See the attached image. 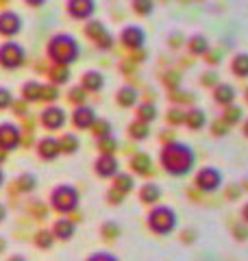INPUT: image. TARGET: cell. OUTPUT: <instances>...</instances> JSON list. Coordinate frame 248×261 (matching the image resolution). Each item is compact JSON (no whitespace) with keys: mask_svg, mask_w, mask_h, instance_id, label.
Returning <instances> with one entry per match:
<instances>
[{"mask_svg":"<svg viewBox=\"0 0 248 261\" xmlns=\"http://www.w3.org/2000/svg\"><path fill=\"white\" fill-rule=\"evenodd\" d=\"M13 94H11V89L9 87H0V111H5V109H11L13 107Z\"/></svg>","mask_w":248,"mask_h":261,"instance_id":"38","label":"cell"},{"mask_svg":"<svg viewBox=\"0 0 248 261\" xmlns=\"http://www.w3.org/2000/svg\"><path fill=\"white\" fill-rule=\"evenodd\" d=\"M57 98H59V87L48 83V85H41V100L46 102H55Z\"/></svg>","mask_w":248,"mask_h":261,"instance_id":"35","label":"cell"},{"mask_svg":"<svg viewBox=\"0 0 248 261\" xmlns=\"http://www.w3.org/2000/svg\"><path fill=\"white\" fill-rule=\"evenodd\" d=\"M7 261H27V257H22V255H13V257H9Z\"/></svg>","mask_w":248,"mask_h":261,"instance_id":"51","label":"cell"},{"mask_svg":"<svg viewBox=\"0 0 248 261\" xmlns=\"http://www.w3.org/2000/svg\"><path fill=\"white\" fill-rule=\"evenodd\" d=\"M207 39L203 35H194L192 39H189V50H192L194 55H205L207 53Z\"/></svg>","mask_w":248,"mask_h":261,"instance_id":"34","label":"cell"},{"mask_svg":"<svg viewBox=\"0 0 248 261\" xmlns=\"http://www.w3.org/2000/svg\"><path fill=\"white\" fill-rule=\"evenodd\" d=\"M3 183H5V172H3V168H0V187H3Z\"/></svg>","mask_w":248,"mask_h":261,"instance_id":"56","label":"cell"},{"mask_svg":"<svg viewBox=\"0 0 248 261\" xmlns=\"http://www.w3.org/2000/svg\"><path fill=\"white\" fill-rule=\"evenodd\" d=\"M59 146H61V152L65 154H74L79 148H81V140L74 133H63L59 137Z\"/></svg>","mask_w":248,"mask_h":261,"instance_id":"23","label":"cell"},{"mask_svg":"<svg viewBox=\"0 0 248 261\" xmlns=\"http://www.w3.org/2000/svg\"><path fill=\"white\" fill-rule=\"evenodd\" d=\"M194 161H196V154L192 150V146H187V144L170 142L161 150V166L165 168V172H170L175 176L187 174L194 168Z\"/></svg>","mask_w":248,"mask_h":261,"instance_id":"1","label":"cell"},{"mask_svg":"<svg viewBox=\"0 0 248 261\" xmlns=\"http://www.w3.org/2000/svg\"><path fill=\"white\" fill-rule=\"evenodd\" d=\"M213 96H216V102H220V105H229V107H231V102L235 100V87H233V85H229V83H222V85L216 87Z\"/></svg>","mask_w":248,"mask_h":261,"instance_id":"22","label":"cell"},{"mask_svg":"<svg viewBox=\"0 0 248 261\" xmlns=\"http://www.w3.org/2000/svg\"><path fill=\"white\" fill-rule=\"evenodd\" d=\"M96 111L92 107H87V105H81V107H77L72 111V124L81 128V130H85V128H92L96 124Z\"/></svg>","mask_w":248,"mask_h":261,"instance_id":"12","label":"cell"},{"mask_svg":"<svg viewBox=\"0 0 248 261\" xmlns=\"http://www.w3.org/2000/svg\"><path fill=\"white\" fill-rule=\"evenodd\" d=\"M46 57L53 61V65H65V68H70L81 57V46L77 42V37L70 35V33H57V35L48 39Z\"/></svg>","mask_w":248,"mask_h":261,"instance_id":"2","label":"cell"},{"mask_svg":"<svg viewBox=\"0 0 248 261\" xmlns=\"http://www.w3.org/2000/svg\"><path fill=\"white\" fill-rule=\"evenodd\" d=\"M29 5L31 7H41V5H44V0H29Z\"/></svg>","mask_w":248,"mask_h":261,"instance_id":"52","label":"cell"},{"mask_svg":"<svg viewBox=\"0 0 248 261\" xmlns=\"http://www.w3.org/2000/svg\"><path fill=\"white\" fill-rule=\"evenodd\" d=\"M235 238L237 240H246L248 238V228L246 226H235Z\"/></svg>","mask_w":248,"mask_h":261,"instance_id":"49","label":"cell"},{"mask_svg":"<svg viewBox=\"0 0 248 261\" xmlns=\"http://www.w3.org/2000/svg\"><path fill=\"white\" fill-rule=\"evenodd\" d=\"M133 9H135L139 15H151L153 9H155V5L151 3V0H135V3H133Z\"/></svg>","mask_w":248,"mask_h":261,"instance_id":"40","label":"cell"},{"mask_svg":"<svg viewBox=\"0 0 248 261\" xmlns=\"http://www.w3.org/2000/svg\"><path fill=\"white\" fill-rule=\"evenodd\" d=\"M53 235H55V240H61V242L72 240V235H74V222H72V220H68V218H59L53 224Z\"/></svg>","mask_w":248,"mask_h":261,"instance_id":"16","label":"cell"},{"mask_svg":"<svg viewBox=\"0 0 248 261\" xmlns=\"http://www.w3.org/2000/svg\"><path fill=\"white\" fill-rule=\"evenodd\" d=\"M33 211H35V216H37V218H41V220H44V218H46V214H48L46 207H44V205H39V202H35V205H33Z\"/></svg>","mask_w":248,"mask_h":261,"instance_id":"47","label":"cell"},{"mask_svg":"<svg viewBox=\"0 0 248 261\" xmlns=\"http://www.w3.org/2000/svg\"><path fill=\"white\" fill-rule=\"evenodd\" d=\"M65 122H68V113H65V109L59 107V105H48V107L39 113V124L46 130L63 128Z\"/></svg>","mask_w":248,"mask_h":261,"instance_id":"7","label":"cell"},{"mask_svg":"<svg viewBox=\"0 0 248 261\" xmlns=\"http://www.w3.org/2000/svg\"><path fill=\"white\" fill-rule=\"evenodd\" d=\"M92 133L98 137V140L111 137V124H109V120H96V124L92 126Z\"/></svg>","mask_w":248,"mask_h":261,"instance_id":"31","label":"cell"},{"mask_svg":"<svg viewBox=\"0 0 248 261\" xmlns=\"http://www.w3.org/2000/svg\"><path fill=\"white\" fill-rule=\"evenodd\" d=\"M15 187H18V192H22V194H31L37 187V176L31 172H24L15 178Z\"/></svg>","mask_w":248,"mask_h":261,"instance_id":"24","label":"cell"},{"mask_svg":"<svg viewBox=\"0 0 248 261\" xmlns=\"http://www.w3.org/2000/svg\"><path fill=\"white\" fill-rule=\"evenodd\" d=\"M68 100L72 105H77V107H81V105H85V100H87V92L81 85L79 87H72L70 92H68Z\"/></svg>","mask_w":248,"mask_h":261,"instance_id":"33","label":"cell"},{"mask_svg":"<svg viewBox=\"0 0 248 261\" xmlns=\"http://www.w3.org/2000/svg\"><path fill=\"white\" fill-rule=\"evenodd\" d=\"M113 190H118L122 194H129L131 190H133V176L131 174H118L115 176V183H113Z\"/></svg>","mask_w":248,"mask_h":261,"instance_id":"29","label":"cell"},{"mask_svg":"<svg viewBox=\"0 0 248 261\" xmlns=\"http://www.w3.org/2000/svg\"><path fill=\"white\" fill-rule=\"evenodd\" d=\"M148 226L157 235H168L177 228V214L170 207H155L148 214Z\"/></svg>","mask_w":248,"mask_h":261,"instance_id":"4","label":"cell"},{"mask_svg":"<svg viewBox=\"0 0 248 261\" xmlns=\"http://www.w3.org/2000/svg\"><path fill=\"white\" fill-rule=\"evenodd\" d=\"M94 170H96V174L103 176V178L118 176L120 174V163L115 157H111V154H101L94 163Z\"/></svg>","mask_w":248,"mask_h":261,"instance_id":"14","label":"cell"},{"mask_svg":"<svg viewBox=\"0 0 248 261\" xmlns=\"http://www.w3.org/2000/svg\"><path fill=\"white\" fill-rule=\"evenodd\" d=\"M148 124L146 122H139V120H135V122H131V126H129V135L133 137V140H137V142H142V140H146L148 137Z\"/></svg>","mask_w":248,"mask_h":261,"instance_id":"27","label":"cell"},{"mask_svg":"<svg viewBox=\"0 0 248 261\" xmlns=\"http://www.w3.org/2000/svg\"><path fill=\"white\" fill-rule=\"evenodd\" d=\"M216 72H207V74H203V85H216Z\"/></svg>","mask_w":248,"mask_h":261,"instance_id":"46","label":"cell"},{"mask_svg":"<svg viewBox=\"0 0 248 261\" xmlns=\"http://www.w3.org/2000/svg\"><path fill=\"white\" fill-rule=\"evenodd\" d=\"M81 87L85 89V92H101V89L105 87V76L101 74V72H96V70H89V72L83 74Z\"/></svg>","mask_w":248,"mask_h":261,"instance_id":"17","label":"cell"},{"mask_svg":"<svg viewBox=\"0 0 248 261\" xmlns=\"http://www.w3.org/2000/svg\"><path fill=\"white\" fill-rule=\"evenodd\" d=\"M79 200H81V194L72 185H57L51 192V207L55 211H59V214H72V211H77Z\"/></svg>","mask_w":248,"mask_h":261,"instance_id":"3","label":"cell"},{"mask_svg":"<svg viewBox=\"0 0 248 261\" xmlns=\"http://www.w3.org/2000/svg\"><path fill=\"white\" fill-rule=\"evenodd\" d=\"M137 98H139V94H137V89L133 87V85H124V87H120L118 89V96H115V100H118V105L120 107H133V105L137 102Z\"/></svg>","mask_w":248,"mask_h":261,"instance_id":"18","label":"cell"},{"mask_svg":"<svg viewBox=\"0 0 248 261\" xmlns=\"http://www.w3.org/2000/svg\"><path fill=\"white\" fill-rule=\"evenodd\" d=\"M87 261H120L115 255H111V252L107 250H101V252H94V255H89Z\"/></svg>","mask_w":248,"mask_h":261,"instance_id":"41","label":"cell"},{"mask_svg":"<svg viewBox=\"0 0 248 261\" xmlns=\"http://www.w3.org/2000/svg\"><path fill=\"white\" fill-rule=\"evenodd\" d=\"M5 218H7V207L3 205V202H0V222H3Z\"/></svg>","mask_w":248,"mask_h":261,"instance_id":"50","label":"cell"},{"mask_svg":"<svg viewBox=\"0 0 248 261\" xmlns=\"http://www.w3.org/2000/svg\"><path fill=\"white\" fill-rule=\"evenodd\" d=\"M233 72L237 76H248V55L242 53L233 59Z\"/></svg>","mask_w":248,"mask_h":261,"instance_id":"32","label":"cell"},{"mask_svg":"<svg viewBox=\"0 0 248 261\" xmlns=\"http://www.w3.org/2000/svg\"><path fill=\"white\" fill-rule=\"evenodd\" d=\"M7 159V152L5 150H0V166H3V161Z\"/></svg>","mask_w":248,"mask_h":261,"instance_id":"55","label":"cell"},{"mask_svg":"<svg viewBox=\"0 0 248 261\" xmlns=\"http://www.w3.org/2000/svg\"><path fill=\"white\" fill-rule=\"evenodd\" d=\"M144 39H146V33L137 27V24H129V27H124L122 33H120V42L131 48V50H139V48L144 46Z\"/></svg>","mask_w":248,"mask_h":261,"instance_id":"10","label":"cell"},{"mask_svg":"<svg viewBox=\"0 0 248 261\" xmlns=\"http://www.w3.org/2000/svg\"><path fill=\"white\" fill-rule=\"evenodd\" d=\"M122 198H124V194H122V192H118V190H109V202H113V205H120Z\"/></svg>","mask_w":248,"mask_h":261,"instance_id":"45","label":"cell"},{"mask_svg":"<svg viewBox=\"0 0 248 261\" xmlns=\"http://www.w3.org/2000/svg\"><path fill=\"white\" fill-rule=\"evenodd\" d=\"M98 150H101L103 154H111L118 150V142L113 140V137H105V140H98Z\"/></svg>","mask_w":248,"mask_h":261,"instance_id":"36","label":"cell"},{"mask_svg":"<svg viewBox=\"0 0 248 261\" xmlns=\"http://www.w3.org/2000/svg\"><path fill=\"white\" fill-rule=\"evenodd\" d=\"M213 133H216V135H227V133H229L227 124H222V122H216V124H213Z\"/></svg>","mask_w":248,"mask_h":261,"instance_id":"48","label":"cell"},{"mask_svg":"<svg viewBox=\"0 0 248 261\" xmlns=\"http://www.w3.org/2000/svg\"><path fill=\"white\" fill-rule=\"evenodd\" d=\"M22 31V18L20 13H15L11 9H7L0 13V35L7 37V42H9L11 37H15L18 33Z\"/></svg>","mask_w":248,"mask_h":261,"instance_id":"9","label":"cell"},{"mask_svg":"<svg viewBox=\"0 0 248 261\" xmlns=\"http://www.w3.org/2000/svg\"><path fill=\"white\" fill-rule=\"evenodd\" d=\"M242 216H244V220H246V222H248V202H246V205H244V211H242Z\"/></svg>","mask_w":248,"mask_h":261,"instance_id":"53","label":"cell"},{"mask_svg":"<svg viewBox=\"0 0 248 261\" xmlns=\"http://www.w3.org/2000/svg\"><path fill=\"white\" fill-rule=\"evenodd\" d=\"M159 198H161V187L157 183H146L142 190H139V200L146 202V205H155Z\"/></svg>","mask_w":248,"mask_h":261,"instance_id":"20","label":"cell"},{"mask_svg":"<svg viewBox=\"0 0 248 261\" xmlns=\"http://www.w3.org/2000/svg\"><path fill=\"white\" fill-rule=\"evenodd\" d=\"M5 248H7V242H5L3 238H0V252H5Z\"/></svg>","mask_w":248,"mask_h":261,"instance_id":"54","label":"cell"},{"mask_svg":"<svg viewBox=\"0 0 248 261\" xmlns=\"http://www.w3.org/2000/svg\"><path fill=\"white\" fill-rule=\"evenodd\" d=\"M96 11L94 0H70L68 3V13L74 20H89Z\"/></svg>","mask_w":248,"mask_h":261,"instance_id":"15","label":"cell"},{"mask_svg":"<svg viewBox=\"0 0 248 261\" xmlns=\"http://www.w3.org/2000/svg\"><path fill=\"white\" fill-rule=\"evenodd\" d=\"M53 244H55L53 231H46V228H41V231L35 233V246L37 248H51Z\"/></svg>","mask_w":248,"mask_h":261,"instance_id":"30","label":"cell"},{"mask_svg":"<svg viewBox=\"0 0 248 261\" xmlns=\"http://www.w3.org/2000/svg\"><path fill=\"white\" fill-rule=\"evenodd\" d=\"M22 144V128L15 122H0V150L11 152Z\"/></svg>","mask_w":248,"mask_h":261,"instance_id":"6","label":"cell"},{"mask_svg":"<svg viewBox=\"0 0 248 261\" xmlns=\"http://www.w3.org/2000/svg\"><path fill=\"white\" fill-rule=\"evenodd\" d=\"M131 168H133L137 174H148L153 170V159L148 157L146 152H137V154H133V159H131Z\"/></svg>","mask_w":248,"mask_h":261,"instance_id":"21","label":"cell"},{"mask_svg":"<svg viewBox=\"0 0 248 261\" xmlns=\"http://www.w3.org/2000/svg\"><path fill=\"white\" fill-rule=\"evenodd\" d=\"M220 183H222V174H220V170H216V168H203L201 172H198V176H196V185L201 187L203 192L218 190Z\"/></svg>","mask_w":248,"mask_h":261,"instance_id":"11","label":"cell"},{"mask_svg":"<svg viewBox=\"0 0 248 261\" xmlns=\"http://www.w3.org/2000/svg\"><path fill=\"white\" fill-rule=\"evenodd\" d=\"M85 35L92 39L98 48H103V50H109V48L113 46V35L103 22H87Z\"/></svg>","mask_w":248,"mask_h":261,"instance_id":"8","label":"cell"},{"mask_svg":"<svg viewBox=\"0 0 248 261\" xmlns=\"http://www.w3.org/2000/svg\"><path fill=\"white\" fill-rule=\"evenodd\" d=\"M24 61H27V50H24L22 44L13 42V39L0 44V68L18 70V68L24 65Z\"/></svg>","mask_w":248,"mask_h":261,"instance_id":"5","label":"cell"},{"mask_svg":"<svg viewBox=\"0 0 248 261\" xmlns=\"http://www.w3.org/2000/svg\"><path fill=\"white\" fill-rule=\"evenodd\" d=\"M168 122L170 124H181V122H185V113L181 109H170L168 111Z\"/></svg>","mask_w":248,"mask_h":261,"instance_id":"42","label":"cell"},{"mask_svg":"<svg viewBox=\"0 0 248 261\" xmlns=\"http://www.w3.org/2000/svg\"><path fill=\"white\" fill-rule=\"evenodd\" d=\"M37 154H39V159H44V161H55L61 154L59 140H57V137H51V135L41 137L37 142Z\"/></svg>","mask_w":248,"mask_h":261,"instance_id":"13","label":"cell"},{"mask_svg":"<svg viewBox=\"0 0 248 261\" xmlns=\"http://www.w3.org/2000/svg\"><path fill=\"white\" fill-rule=\"evenodd\" d=\"M165 85L168 87H177L179 85V74L177 72H168V74H165Z\"/></svg>","mask_w":248,"mask_h":261,"instance_id":"44","label":"cell"},{"mask_svg":"<svg viewBox=\"0 0 248 261\" xmlns=\"http://www.w3.org/2000/svg\"><path fill=\"white\" fill-rule=\"evenodd\" d=\"M22 100L24 102H37L41 100V83L39 81H27V83L22 85Z\"/></svg>","mask_w":248,"mask_h":261,"instance_id":"19","label":"cell"},{"mask_svg":"<svg viewBox=\"0 0 248 261\" xmlns=\"http://www.w3.org/2000/svg\"><path fill=\"white\" fill-rule=\"evenodd\" d=\"M48 76H51L53 85H65L70 81V68H65V65H53L51 72H48Z\"/></svg>","mask_w":248,"mask_h":261,"instance_id":"25","label":"cell"},{"mask_svg":"<svg viewBox=\"0 0 248 261\" xmlns=\"http://www.w3.org/2000/svg\"><path fill=\"white\" fill-rule=\"evenodd\" d=\"M185 122H187V126H189V128L198 130V128H203V126H205L207 116H205V111H203V109H189V111L185 113Z\"/></svg>","mask_w":248,"mask_h":261,"instance_id":"26","label":"cell"},{"mask_svg":"<svg viewBox=\"0 0 248 261\" xmlns=\"http://www.w3.org/2000/svg\"><path fill=\"white\" fill-rule=\"evenodd\" d=\"M244 133H246V137H248V120H246V124H244Z\"/></svg>","mask_w":248,"mask_h":261,"instance_id":"57","label":"cell"},{"mask_svg":"<svg viewBox=\"0 0 248 261\" xmlns=\"http://www.w3.org/2000/svg\"><path fill=\"white\" fill-rule=\"evenodd\" d=\"M101 233H103L105 240H115L120 235V226L115 224V222H105L103 228H101Z\"/></svg>","mask_w":248,"mask_h":261,"instance_id":"39","label":"cell"},{"mask_svg":"<svg viewBox=\"0 0 248 261\" xmlns=\"http://www.w3.org/2000/svg\"><path fill=\"white\" fill-rule=\"evenodd\" d=\"M13 111H15V116H20V118H24V116H27V102H24V100H20V102H13V107H11Z\"/></svg>","mask_w":248,"mask_h":261,"instance_id":"43","label":"cell"},{"mask_svg":"<svg viewBox=\"0 0 248 261\" xmlns=\"http://www.w3.org/2000/svg\"><path fill=\"white\" fill-rule=\"evenodd\" d=\"M157 118V109H155V105L153 102H144V105H139L137 107V120L139 122H153Z\"/></svg>","mask_w":248,"mask_h":261,"instance_id":"28","label":"cell"},{"mask_svg":"<svg viewBox=\"0 0 248 261\" xmlns=\"http://www.w3.org/2000/svg\"><path fill=\"white\" fill-rule=\"evenodd\" d=\"M242 107H237V105H231L225 113V124H235V122L242 120Z\"/></svg>","mask_w":248,"mask_h":261,"instance_id":"37","label":"cell"},{"mask_svg":"<svg viewBox=\"0 0 248 261\" xmlns=\"http://www.w3.org/2000/svg\"><path fill=\"white\" fill-rule=\"evenodd\" d=\"M246 98H248V89H246Z\"/></svg>","mask_w":248,"mask_h":261,"instance_id":"58","label":"cell"}]
</instances>
